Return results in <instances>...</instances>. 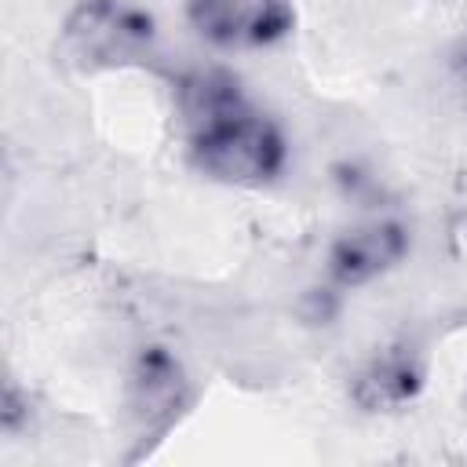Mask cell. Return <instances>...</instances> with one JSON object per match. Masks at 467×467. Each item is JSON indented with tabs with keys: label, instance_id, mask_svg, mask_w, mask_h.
I'll use <instances>...</instances> for the list:
<instances>
[{
	"label": "cell",
	"instance_id": "cell-1",
	"mask_svg": "<svg viewBox=\"0 0 467 467\" xmlns=\"http://www.w3.org/2000/svg\"><path fill=\"white\" fill-rule=\"evenodd\" d=\"M186 153L197 171L230 186H266L285 168V139L259 113L241 80L223 69H193L175 84Z\"/></svg>",
	"mask_w": 467,
	"mask_h": 467
},
{
	"label": "cell",
	"instance_id": "cell-2",
	"mask_svg": "<svg viewBox=\"0 0 467 467\" xmlns=\"http://www.w3.org/2000/svg\"><path fill=\"white\" fill-rule=\"evenodd\" d=\"M58 58L77 73L164 69L157 22L131 0H77L58 29Z\"/></svg>",
	"mask_w": 467,
	"mask_h": 467
},
{
	"label": "cell",
	"instance_id": "cell-3",
	"mask_svg": "<svg viewBox=\"0 0 467 467\" xmlns=\"http://www.w3.org/2000/svg\"><path fill=\"white\" fill-rule=\"evenodd\" d=\"M193 401L190 379L182 365L164 350V347H146L128 376V416L135 427V438L161 441L171 423L186 412Z\"/></svg>",
	"mask_w": 467,
	"mask_h": 467
},
{
	"label": "cell",
	"instance_id": "cell-4",
	"mask_svg": "<svg viewBox=\"0 0 467 467\" xmlns=\"http://www.w3.org/2000/svg\"><path fill=\"white\" fill-rule=\"evenodd\" d=\"M190 26L219 47H266L292 33V0H186Z\"/></svg>",
	"mask_w": 467,
	"mask_h": 467
},
{
	"label": "cell",
	"instance_id": "cell-5",
	"mask_svg": "<svg viewBox=\"0 0 467 467\" xmlns=\"http://www.w3.org/2000/svg\"><path fill=\"white\" fill-rule=\"evenodd\" d=\"M427 376L423 350L412 339L387 343L350 376V401L365 412H390L409 405Z\"/></svg>",
	"mask_w": 467,
	"mask_h": 467
},
{
	"label": "cell",
	"instance_id": "cell-6",
	"mask_svg": "<svg viewBox=\"0 0 467 467\" xmlns=\"http://www.w3.org/2000/svg\"><path fill=\"white\" fill-rule=\"evenodd\" d=\"M409 252V234L401 223H368L339 234L328 248V277L339 288H358L376 274L390 270Z\"/></svg>",
	"mask_w": 467,
	"mask_h": 467
},
{
	"label": "cell",
	"instance_id": "cell-7",
	"mask_svg": "<svg viewBox=\"0 0 467 467\" xmlns=\"http://www.w3.org/2000/svg\"><path fill=\"white\" fill-rule=\"evenodd\" d=\"M449 77H452V84L460 88V95L467 99V29L452 40V47H449Z\"/></svg>",
	"mask_w": 467,
	"mask_h": 467
}]
</instances>
